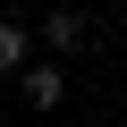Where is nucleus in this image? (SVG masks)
Returning <instances> with one entry per match:
<instances>
[{
    "instance_id": "2",
    "label": "nucleus",
    "mask_w": 127,
    "mask_h": 127,
    "mask_svg": "<svg viewBox=\"0 0 127 127\" xmlns=\"http://www.w3.org/2000/svg\"><path fill=\"white\" fill-rule=\"evenodd\" d=\"M9 68H26V26L0 17V76H9Z\"/></svg>"
},
{
    "instance_id": "3",
    "label": "nucleus",
    "mask_w": 127,
    "mask_h": 127,
    "mask_svg": "<svg viewBox=\"0 0 127 127\" xmlns=\"http://www.w3.org/2000/svg\"><path fill=\"white\" fill-rule=\"evenodd\" d=\"M42 34H51V42H59V51H76V42H85V17H76V9H59V17H51V26H42Z\"/></svg>"
},
{
    "instance_id": "1",
    "label": "nucleus",
    "mask_w": 127,
    "mask_h": 127,
    "mask_svg": "<svg viewBox=\"0 0 127 127\" xmlns=\"http://www.w3.org/2000/svg\"><path fill=\"white\" fill-rule=\"evenodd\" d=\"M59 93H68L59 68H26V102H34V110H59Z\"/></svg>"
}]
</instances>
